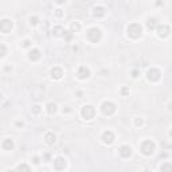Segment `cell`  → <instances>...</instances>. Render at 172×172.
<instances>
[{"label": "cell", "mask_w": 172, "mask_h": 172, "mask_svg": "<svg viewBox=\"0 0 172 172\" xmlns=\"http://www.w3.org/2000/svg\"><path fill=\"white\" fill-rule=\"evenodd\" d=\"M141 26L140 24H137V23H133L131 26L128 27V35L132 36V38H139V36H141Z\"/></svg>", "instance_id": "obj_1"}, {"label": "cell", "mask_w": 172, "mask_h": 172, "mask_svg": "<svg viewBox=\"0 0 172 172\" xmlns=\"http://www.w3.org/2000/svg\"><path fill=\"white\" fill-rule=\"evenodd\" d=\"M153 151H155V144L151 141V140H147V141H144L141 144V152L145 155V156H149Z\"/></svg>", "instance_id": "obj_2"}, {"label": "cell", "mask_w": 172, "mask_h": 172, "mask_svg": "<svg viewBox=\"0 0 172 172\" xmlns=\"http://www.w3.org/2000/svg\"><path fill=\"white\" fill-rule=\"evenodd\" d=\"M88 38L92 42H97V40H100V38H101V31L98 30V28H90V30L88 31Z\"/></svg>", "instance_id": "obj_3"}, {"label": "cell", "mask_w": 172, "mask_h": 172, "mask_svg": "<svg viewBox=\"0 0 172 172\" xmlns=\"http://www.w3.org/2000/svg\"><path fill=\"white\" fill-rule=\"evenodd\" d=\"M102 112H104V114H113L116 112V105L112 102H104L102 104Z\"/></svg>", "instance_id": "obj_4"}, {"label": "cell", "mask_w": 172, "mask_h": 172, "mask_svg": "<svg viewBox=\"0 0 172 172\" xmlns=\"http://www.w3.org/2000/svg\"><path fill=\"white\" fill-rule=\"evenodd\" d=\"M11 28H12V22H9L7 19L0 22V31H1L3 34H8L9 31H11Z\"/></svg>", "instance_id": "obj_5"}, {"label": "cell", "mask_w": 172, "mask_h": 172, "mask_svg": "<svg viewBox=\"0 0 172 172\" xmlns=\"http://www.w3.org/2000/svg\"><path fill=\"white\" fill-rule=\"evenodd\" d=\"M82 116H84L86 120L93 118V116H94V109H93V106H85L84 110H82Z\"/></svg>", "instance_id": "obj_6"}, {"label": "cell", "mask_w": 172, "mask_h": 172, "mask_svg": "<svg viewBox=\"0 0 172 172\" xmlns=\"http://www.w3.org/2000/svg\"><path fill=\"white\" fill-rule=\"evenodd\" d=\"M102 140H104L105 144H112L113 140H114V135H113L110 131H108V132H105L102 135Z\"/></svg>", "instance_id": "obj_7"}, {"label": "cell", "mask_w": 172, "mask_h": 172, "mask_svg": "<svg viewBox=\"0 0 172 172\" xmlns=\"http://www.w3.org/2000/svg\"><path fill=\"white\" fill-rule=\"evenodd\" d=\"M120 155H121L122 157H129V156L132 155V148L129 145H122L120 148Z\"/></svg>", "instance_id": "obj_8"}, {"label": "cell", "mask_w": 172, "mask_h": 172, "mask_svg": "<svg viewBox=\"0 0 172 172\" xmlns=\"http://www.w3.org/2000/svg\"><path fill=\"white\" fill-rule=\"evenodd\" d=\"M148 78L151 81H159L160 80V73L159 70H156V69H152V70L148 71Z\"/></svg>", "instance_id": "obj_9"}, {"label": "cell", "mask_w": 172, "mask_h": 172, "mask_svg": "<svg viewBox=\"0 0 172 172\" xmlns=\"http://www.w3.org/2000/svg\"><path fill=\"white\" fill-rule=\"evenodd\" d=\"M65 165H66V161L62 159V157H58V159H55V161H54V167H55V169H63Z\"/></svg>", "instance_id": "obj_10"}, {"label": "cell", "mask_w": 172, "mask_h": 172, "mask_svg": "<svg viewBox=\"0 0 172 172\" xmlns=\"http://www.w3.org/2000/svg\"><path fill=\"white\" fill-rule=\"evenodd\" d=\"M89 69H86L85 66H82L80 69V71H78V75H80V78H82V80H85V78H88L89 77Z\"/></svg>", "instance_id": "obj_11"}, {"label": "cell", "mask_w": 172, "mask_h": 172, "mask_svg": "<svg viewBox=\"0 0 172 172\" xmlns=\"http://www.w3.org/2000/svg\"><path fill=\"white\" fill-rule=\"evenodd\" d=\"M46 143H47V144H54V143H55V135H54V133H47V135H46Z\"/></svg>", "instance_id": "obj_12"}, {"label": "cell", "mask_w": 172, "mask_h": 172, "mask_svg": "<svg viewBox=\"0 0 172 172\" xmlns=\"http://www.w3.org/2000/svg\"><path fill=\"white\" fill-rule=\"evenodd\" d=\"M12 147H13V143H12V140H9V139H7V140L3 143V148L7 149V151H11L12 149Z\"/></svg>", "instance_id": "obj_13"}, {"label": "cell", "mask_w": 172, "mask_h": 172, "mask_svg": "<svg viewBox=\"0 0 172 172\" xmlns=\"http://www.w3.org/2000/svg\"><path fill=\"white\" fill-rule=\"evenodd\" d=\"M30 58L31 59H38L39 58V50H32L30 53Z\"/></svg>", "instance_id": "obj_14"}, {"label": "cell", "mask_w": 172, "mask_h": 172, "mask_svg": "<svg viewBox=\"0 0 172 172\" xmlns=\"http://www.w3.org/2000/svg\"><path fill=\"white\" fill-rule=\"evenodd\" d=\"M55 110H57V106L54 105V104H49V105H47V112H49L50 114H53Z\"/></svg>", "instance_id": "obj_15"}, {"label": "cell", "mask_w": 172, "mask_h": 172, "mask_svg": "<svg viewBox=\"0 0 172 172\" xmlns=\"http://www.w3.org/2000/svg\"><path fill=\"white\" fill-rule=\"evenodd\" d=\"M5 53H7V49H5L4 44H0V57H4Z\"/></svg>", "instance_id": "obj_16"}, {"label": "cell", "mask_w": 172, "mask_h": 172, "mask_svg": "<svg viewBox=\"0 0 172 172\" xmlns=\"http://www.w3.org/2000/svg\"><path fill=\"white\" fill-rule=\"evenodd\" d=\"M155 22H156L155 19H149V20H148V27H149V28H153V27H155Z\"/></svg>", "instance_id": "obj_17"}, {"label": "cell", "mask_w": 172, "mask_h": 172, "mask_svg": "<svg viewBox=\"0 0 172 172\" xmlns=\"http://www.w3.org/2000/svg\"><path fill=\"white\" fill-rule=\"evenodd\" d=\"M16 169H26V171H30V167H27V165H24V164H23V165H19Z\"/></svg>", "instance_id": "obj_18"}, {"label": "cell", "mask_w": 172, "mask_h": 172, "mask_svg": "<svg viewBox=\"0 0 172 172\" xmlns=\"http://www.w3.org/2000/svg\"><path fill=\"white\" fill-rule=\"evenodd\" d=\"M55 1H57V3H59V4H61V3H63V1H65V0H55Z\"/></svg>", "instance_id": "obj_19"}]
</instances>
